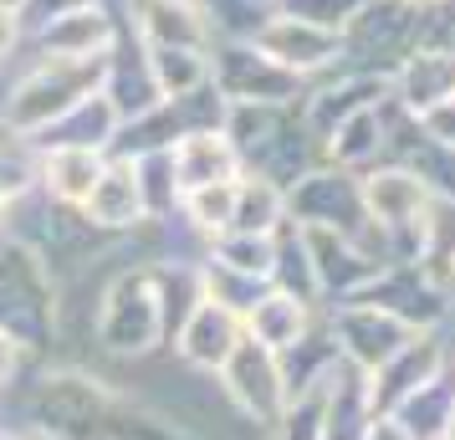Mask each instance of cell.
<instances>
[{
    "instance_id": "cell-1",
    "label": "cell",
    "mask_w": 455,
    "mask_h": 440,
    "mask_svg": "<svg viewBox=\"0 0 455 440\" xmlns=\"http://www.w3.org/2000/svg\"><path fill=\"white\" fill-rule=\"evenodd\" d=\"M226 139L241 159V174H261L287 189L312 164H323V148L312 144L297 103H235L226 108Z\"/></svg>"
},
{
    "instance_id": "cell-2",
    "label": "cell",
    "mask_w": 455,
    "mask_h": 440,
    "mask_svg": "<svg viewBox=\"0 0 455 440\" xmlns=\"http://www.w3.org/2000/svg\"><path fill=\"white\" fill-rule=\"evenodd\" d=\"M287 220L302 226V231L343 236L353 246H363L379 267H394L389 241H384V231L373 226L369 210H363V189H358V174L353 169L312 164L302 180H291L287 185Z\"/></svg>"
},
{
    "instance_id": "cell-3",
    "label": "cell",
    "mask_w": 455,
    "mask_h": 440,
    "mask_svg": "<svg viewBox=\"0 0 455 440\" xmlns=\"http://www.w3.org/2000/svg\"><path fill=\"white\" fill-rule=\"evenodd\" d=\"M103 92V57H36L0 98V118L42 139L72 108Z\"/></svg>"
},
{
    "instance_id": "cell-4",
    "label": "cell",
    "mask_w": 455,
    "mask_h": 440,
    "mask_svg": "<svg viewBox=\"0 0 455 440\" xmlns=\"http://www.w3.org/2000/svg\"><path fill=\"white\" fill-rule=\"evenodd\" d=\"M62 323V282L26 241H0V328L26 354L46 348Z\"/></svg>"
},
{
    "instance_id": "cell-5",
    "label": "cell",
    "mask_w": 455,
    "mask_h": 440,
    "mask_svg": "<svg viewBox=\"0 0 455 440\" xmlns=\"http://www.w3.org/2000/svg\"><path fill=\"white\" fill-rule=\"evenodd\" d=\"M92 343L108 358H128L139 364L164 343V317H159V297H154V276L148 267H124L98 287V308H92Z\"/></svg>"
},
{
    "instance_id": "cell-6",
    "label": "cell",
    "mask_w": 455,
    "mask_h": 440,
    "mask_svg": "<svg viewBox=\"0 0 455 440\" xmlns=\"http://www.w3.org/2000/svg\"><path fill=\"white\" fill-rule=\"evenodd\" d=\"M113 399H118V389L83 364L52 369L31 395V430L42 440H92L103 415L113 410Z\"/></svg>"
},
{
    "instance_id": "cell-7",
    "label": "cell",
    "mask_w": 455,
    "mask_h": 440,
    "mask_svg": "<svg viewBox=\"0 0 455 440\" xmlns=\"http://www.w3.org/2000/svg\"><path fill=\"white\" fill-rule=\"evenodd\" d=\"M419 42H425V11H410L399 0H369L343 31L338 72H379V77H389Z\"/></svg>"
},
{
    "instance_id": "cell-8",
    "label": "cell",
    "mask_w": 455,
    "mask_h": 440,
    "mask_svg": "<svg viewBox=\"0 0 455 440\" xmlns=\"http://www.w3.org/2000/svg\"><path fill=\"white\" fill-rule=\"evenodd\" d=\"M215 389H220V399H226L246 425H256L261 436L282 420V410H287V399H291L287 379H282V358L271 354L267 343H256V338H246V333L230 348L226 364L215 369Z\"/></svg>"
},
{
    "instance_id": "cell-9",
    "label": "cell",
    "mask_w": 455,
    "mask_h": 440,
    "mask_svg": "<svg viewBox=\"0 0 455 440\" xmlns=\"http://www.w3.org/2000/svg\"><path fill=\"white\" fill-rule=\"evenodd\" d=\"M210 87L226 98V108L302 103V92H307L302 77H291L287 67H276L251 36H215V46H210Z\"/></svg>"
},
{
    "instance_id": "cell-10",
    "label": "cell",
    "mask_w": 455,
    "mask_h": 440,
    "mask_svg": "<svg viewBox=\"0 0 455 440\" xmlns=\"http://www.w3.org/2000/svg\"><path fill=\"white\" fill-rule=\"evenodd\" d=\"M353 302H373V308L394 313L404 328L425 333V328H445V313H451V287H445V282H435L419 261H394V267H379V276H373Z\"/></svg>"
},
{
    "instance_id": "cell-11",
    "label": "cell",
    "mask_w": 455,
    "mask_h": 440,
    "mask_svg": "<svg viewBox=\"0 0 455 440\" xmlns=\"http://www.w3.org/2000/svg\"><path fill=\"white\" fill-rule=\"evenodd\" d=\"M251 42L261 46L276 67H287L291 77H302V83H317V77L338 72V62H343V36L338 31L291 21V16H271V11L251 26Z\"/></svg>"
},
{
    "instance_id": "cell-12",
    "label": "cell",
    "mask_w": 455,
    "mask_h": 440,
    "mask_svg": "<svg viewBox=\"0 0 455 440\" xmlns=\"http://www.w3.org/2000/svg\"><path fill=\"white\" fill-rule=\"evenodd\" d=\"M445 369H451V343H445V333H440V328L414 333L394 358H384L373 374H363V389H369L373 415H394L419 384H430V379L445 374Z\"/></svg>"
},
{
    "instance_id": "cell-13",
    "label": "cell",
    "mask_w": 455,
    "mask_h": 440,
    "mask_svg": "<svg viewBox=\"0 0 455 440\" xmlns=\"http://www.w3.org/2000/svg\"><path fill=\"white\" fill-rule=\"evenodd\" d=\"M328 323L343 364H353L358 374H373L384 358H394L414 338V328H404L394 313L373 308V302H338V308H328Z\"/></svg>"
},
{
    "instance_id": "cell-14",
    "label": "cell",
    "mask_w": 455,
    "mask_h": 440,
    "mask_svg": "<svg viewBox=\"0 0 455 440\" xmlns=\"http://www.w3.org/2000/svg\"><path fill=\"white\" fill-rule=\"evenodd\" d=\"M379 103H389V77H379V72H328V77L307 83L297 108H302V124H307L312 144L323 148L338 124H348L353 113L379 108Z\"/></svg>"
},
{
    "instance_id": "cell-15",
    "label": "cell",
    "mask_w": 455,
    "mask_h": 440,
    "mask_svg": "<svg viewBox=\"0 0 455 440\" xmlns=\"http://www.w3.org/2000/svg\"><path fill=\"white\" fill-rule=\"evenodd\" d=\"M77 215H83L98 236H108V241L144 231L148 210H144V189H139V169H133V159L108 154L103 174H98V185H92V195L83 200Z\"/></svg>"
},
{
    "instance_id": "cell-16",
    "label": "cell",
    "mask_w": 455,
    "mask_h": 440,
    "mask_svg": "<svg viewBox=\"0 0 455 440\" xmlns=\"http://www.w3.org/2000/svg\"><path fill=\"white\" fill-rule=\"evenodd\" d=\"M124 16L113 11V0H83L62 16L42 21L36 36V57H108V46L118 42Z\"/></svg>"
},
{
    "instance_id": "cell-17",
    "label": "cell",
    "mask_w": 455,
    "mask_h": 440,
    "mask_svg": "<svg viewBox=\"0 0 455 440\" xmlns=\"http://www.w3.org/2000/svg\"><path fill=\"white\" fill-rule=\"evenodd\" d=\"M103 98L113 103L118 124L148 113L154 103H164L154 72H148V46L139 42V31L128 26V16H124V26H118V42L108 46V57H103Z\"/></svg>"
},
{
    "instance_id": "cell-18",
    "label": "cell",
    "mask_w": 455,
    "mask_h": 440,
    "mask_svg": "<svg viewBox=\"0 0 455 440\" xmlns=\"http://www.w3.org/2000/svg\"><path fill=\"white\" fill-rule=\"evenodd\" d=\"M128 26L144 46H185V52H210L220 36L205 0H133Z\"/></svg>"
},
{
    "instance_id": "cell-19",
    "label": "cell",
    "mask_w": 455,
    "mask_h": 440,
    "mask_svg": "<svg viewBox=\"0 0 455 440\" xmlns=\"http://www.w3.org/2000/svg\"><path fill=\"white\" fill-rule=\"evenodd\" d=\"M445 98H455V52L419 42L410 57L389 72V103L399 108V113L419 118V113H430V108L445 103Z\"/></svg>"
},
{
    "instance_id": "cell-20",
    "label": "cell",
    "mask_w": 455,
    "mask_h": 440,
    "mask_svg": "<svg viewBox=\"0 0 455 440\" xmlns=\"http://www.w3.org/2000/svg\"><path fill=\"white\" fill-rule=\"evenodd\" d=\"M302 236H307V256H312V276H317L323 308L353 302L379 276V261L363 246H353V241H343L332 231H302Z\"/></svg>"
},
{
    "instance_id": "cell-21",
    "label": "cell",
    "mask_w": 455,
    "mask_h": 440,
    "mask_svg": "<svg viewBox=\"0 0 455 440\" xmlns=\"http://www.w3.org/2000/svg\"><path fill=\"white\" fill-rule=\"evenodd\" d=\"M241 317L226 313L220 302H200L195 313L185 317V328L169 338V348H174V358L185 364V369H195V374L215 379V369L230 358V348L241 343Z\"/></svg>"
},
{
    "instance_id": "cell-22",
    "label": "cell",
    "mask_w": 455,
    "mask_h": 440,
    "mask_svg": "<svg viewBox=\"0 0 455 440\" xmlns=\"http://www.w3.org/2000/svg\"><path fill=\"white\" fill-rule=\"evenodd\" d=\"M169 159H174L180 195L205 189V185H226V180H241V159H235V148H230L226 128H195V133H185L180 144L169 148Z\"/></svg>"
},
{
    "instance_id": "cell-23",
    "label": "cell",
    "mask_w": 455,
    "mask_h": 440,
    "mask_svg": "<svg viewBox=\"0 0 455 440\" xmlns=\"http://www.w3.org/2000/svg\"><path fill=\"white\" fill-rule=\"evenodd\" d=\"M103 164H108V148H72V144L42 148V185L36 189H42L52 205L83 210V200L92 195Z\"/></svg>"
},
{
    "instance_id": "cell-24",
    "label": "cell",
    "mask_w": 455,
    "mask_h": 440,
    "mask_svg": "<svg viewBox=\"0 0 455 440\" xmlns=\"http://www.w3.org/2000/svg\"><path fill=\"white\" fill-rule=\"evenodd\" d=\"M389 108L394 103H379V108H363L353 113L348 124H338L323 144V164H338V169H353L363 174L384 159V144H389Z\"/></svg>"
},
{
    "instance_id": "cell-25",
    "label": "cell",
    "mask_w": 455,
    "mask_h": 440,
    "mask_svg": "<svg viewBox=\"0 0 455 440\" xmlns=\"http://www.w3.org/2000/svg\"><path fill=\"white\" fill-rule=\"evenodd\" d=\"M282 379H287V395H302V389H312V384H328L332 369L343 364V354H338V338H332V323H328V308L312 317V328L291 348H282Z\"/></svg>"
},
{
    "instance_id": "cell-26",
    "label": "cell",
    "mask_w": 455,
    "mask_h": 440,
    "mask_svg": "<svg viewBox=\"0 0 455 440\" xmlns=\"http://www.w3.org/2000/svg\"><path fill=\"white\" fill-rule=\"evenodd\" d=\"M317 313H323V308H307V302H297V297H287V292H276V287H271V292L261 297L246 317H241V328H246V338L267 343L271 354H282V348H291L297 338L307 333Z\"/></svg>"
},
{
    "instance_id": "cell-27",
    "label": "cell",
    "mask_w": 455,
    "mask_h": 440,
    "mask_svg": "<svg viewBox=\"0 0 455 440\" xmlns=\"http://www.w3.org/2000/svg\"><path fill=\"white\" fill-rule=\"evenodd\" d=\"M271 287L297 297V302H307V308H323L317 276H312V256H307V236H302V226H291V220L271 236Z\"/></svg>"
},
{
    "instance_id": "cell-28",
    "label": "cell",
    "mask_w": 455,
    "mask_h": 440,
    "mask_svg": "<svg viewBox=\"0 0 455 440\" xmlns=\"http://www.w3.org/2000/svg\"><path fill=\"white\" fill-rule=\"evenodd\" d=\"M113 139H118V113H113V103H108L103 92H92V98H83V103L72 108L67 118H57V124L42 133V148H57V144H72V148H113Z\"/></svg>"
},
{
    "instance_id": "cell-29",
    "label": "cell",
    "mask_w": 455,
    "mask_h": 440,
    "mask_svg": "<svg viewBox=\"0 0 455 440\" xmlns=\"http://www.w3.org/2000/svg\"><path fill=\"white\" fill-rule=\"evenodd\" d=\"M451 415H455V364L445 374H435L430 384H419V389L394 410V420H399L414 440H440L445 425H451Z\"/></svg>"
},
{
    "instance_id": "cell-30",
    "label": "cell",
    "mask_w": 455,
    "mask_h": 440,
    "mask_svg": "<svg viewBox=\"0 0 455 440\" xmlns=\"http://www.w3.org/2000/svg\"><path fill=\"white\" fill-rule=\"evenodd\" d=\"M42 185V139L0 118V195L16 205Z\"/></svg>"
},
{
    "instance_id": "cell-31",
    "label": "cell",
    "mask_w": 455,
    "mask_h": 440,
    "mask_svg": "<svg viewBox=\"0 0 455 440\" xmlns=\"http://www.w3.org/2000/svg\"><path fill=\"white\" fill-rule=\"evenodd\" d=\"M282 226H287V189L261 180V174H241L235 180V220H230V231L276 236Z\"/></svg>"
},
{
    "instance_id": "cell-32",
    "label": "cell",
    "mask_w": 455,
    "mask_h": 440,
    "mask_svg": "<svg viewBox=\"0 0 455 440\" xmlns=\"http://www.w3.org/2000/svg\"><path fill=\"white\" fill-rule=\"evenodd\" d=\"M230 220H235V180L180 195V226H185L200 246H210L215 236H226Z\"/></svg>"
},
{
    "instance_id": "cell-33",
    "label": "cell",
    "mask_w": 455,
    "mask_h": 440,
    "mask_svg": "<svg viewBox=\"0 0 455 440\" xmlns=\"http://www.w3.org/2000/svg\"><path fill=\"white\" fill-rule=\"evenodd\" d=\"M148 72L159 83V98H189L210 87V52H185V46H148Z\"/></svg>"
},
{
    "instance_id": "cell-34",
    "label": "cell",
    "mask_w": 455,
    "mask_h": 440,
    "mask_svg": "<svg viewBox=\"0 0 455 440\" xmlns=\"http://www.w3.org/2000/svg\"><path fill=\"white\" fill-rule=\"evenodd\" d=\"M200 287H205V302H220V308L235 313V317H246L251 308L271 292V282L246 276V272H230L220 261H205V256H200Z\"/></svg>"
},
{
    "instance_id": "cell-35",
    "label": "cell",
    "mask_w": 455,
    "mask_h": 440,
    "mask_svg": "<svg viewBox=\"0 0 455 440\" xmlns=\"http://www.w3.org/2000/svg\"><path fill=\"white\" fill-rule=\"evenodd\" d=\"M133 169H139V189H144L148 220H174V215H180V180H174V159H169V148L133 154Z\"/></svg>"
},
{
    "instance_id": "cell-36",
    "label": "cell",
    "mask_w": 455,
    "mask_h": 440,
    "mask_svg": "<svg viewBox=\"0 0 455 440\" xmlns=\"http://www.w3.org/2000/svg\"><path fill=\"white\" fill-rule=\"evenodd\" d=\"M205 261H220L230 272H246L271 282V236H246V231H226L205 246Z\"/></svg>"
},
{
    "instance_id": "cell-37",
    "label": "cell",
    "mask_w": 455,
    "mask_h": 440,
    "mask_svg": "<svg viewBox=\"0 0 455 440\" xmlns=\"http://www.w3.org/2000/svg\"><path fill=\"white\" fill-rule=\"evenodd\" d=\"M323 399H328V384H312L302 395L287 399L282 420L271 425V440H323Z\"/></svg>"
},
{
    "instance_id": "cell-38",
    "label": "cell",
    "mask_w": 455,
    "mask_h": 440,
    "mask_svg": "<svg viewBox=\"0 0 455 440\" xmlns=\"http://www.w3.org/2000/svg\"><path fill=\"white\" fill-rule=\"evenodd\" d=\"M369 0H271L267 11L271 16H291V21H307V26H323V31H348V21L363 11Z\"/></svg>"
},
{
    "instance_id": "cell-39",
    "label": "cell",
    "mask_w": 455,
    "mask_h": 440,
    "mask_svg": "<svg viewBox=\"0 0 455 440\" xmlns=\"http://www.w3.org/2000/svg\"><path fill=\"white\" fill-rule=\"evenodd\" d=\"M414 124L425 128V139H435L440 148H451V154H455V98H445V103H435L430 113H419Z\"/></svg>"
},
{
    "instance_id": "cell-40",
    "label": "cell",
    "mask_w": 455,
    "mask_h": 440,
    "mask_svg": "<svg viewBox=\"0 0 455 440\" xmlns=\"http://www.w3.org/2000/svg\"><path fill=\"white\" fill-rule=\"evenodd\" d=\"M21 42H26V21H21V11L0 5V62H11Z\"/></svg>"
},
{
    "instance_id": "cell-41",
    "label": "cell",
    "mask_w": 455,
    "mask_h": 440,
    "mask_svg": "<svg viewBox=\"0 0 455 440\" xmlns=\"http://www.w3.org/2000/svg\"><path fill=\"white\" fill-rule=\"evenodd\" d=\"M21 364H26V348H21L11 333H5V328H0V389H11V384H16Z\"/></svg>"
},
{
    "instance_id": "cell-42",
    "label": "cell",
    "mask_w": 455,
    "mask_h": 440,
    "mask_svg": "<svg viewBox=\"0 0 455 440\" xmlns=\"http://www.w3.org/2000/svg\"><path fill=\"white\" fill-rule=\"evenodd\" d=\"M72 5H83V0H26V11H21V21L36 31L42 21H52V16H62V11H72Z\"/></svg>"
},
{
    "instance_id": "cell-43",
    "label": "cell",
    "mask_w": 455,
    "mask_h": 440,
    "mask_svg": "<svg viewBox=\"0 0 455 440\" xmlns=\"http://www.w3.org/2000/svg\"><path fill=\"white\" fill-rule=\"evenodd\" d=\"M363 440H414L404 425L394 415H369V430H363Z\"/></svg>"
},
{
    "instance_id": "cell-44",
    "label": "cell",
    "mask_w": 455,
    "mask_h": 440,
    "mask_svg": "<svg viewBox=\"0 0 455 440\" xmlns=\"http://www.w3.org/2000/svg\"><path fill=\"white\" fill-rule=\"evenodd\" d=\"M5 231H11V200L0 195V241H5Z\"/></svg>"
},
{
    "instance_id": "cell-45",
    "label": "cell",
    "mask_w": 455,
    "mask_h": 440,
    "mask_svg": "<svg viewBox=\"0 0 455 440\" xmlns=\"http://www.w3.org/2000/svg\"><path fill=\"white\" fill-rule=\"evenodd\" d=\"M399 5H410V11H435V5H445V0H399Z\"/></svg>"
},
{
    "instance_id": "cell-46",
    "label": "cell",
    "mask_w": 455,
    "mask_h": 440,
    "mask_svg": "<svg viewBox=\"0 0 455 440\" xmlns=\"http://www.w3.org/2000/svg\"><path fill=\"white\" fill-rule=\"evenodd\" d=\"M445 328H455V282H451V313H445Z\"/></svg>"
},
{
    "instance_id": "cell-47",
    "label": "cell",
    "mask_w": 455,
    "mask_h": 440,
    "mask_svg": "<svg viewBox=\"0 0 455 440\" xmlns=\"http://www.w3.org/2000/svg\"><path fill=\"white\" fill-rule=\"evenodd\" d=\"M0 5H11V11H26V0H0Z\"/></svg>"
},
{
    "instance_id": "cell-48",
    "label": "cell",
    "mask_w": 455,
    "mask_h": 440,
    "mask_svg": "<svg viewBox=\"0 0 455 440\" xmlns=\"http://www.w3.org/2000/svg\"><path fill=\"white\" fill-rule=\"evenodd\" d=\"M440 440H455V415H451V425H445V436H440Z\"/></svg>"
},
{
    "instance_id": "cell-49",
    "label": "cell",
    "mask_w": 455,
    "mask_h": 440,
    "mask_svg": "<svg viewBox=\"0 0 455 440\" xmlns=\"http://www.w3.org/2000/svg\"><path fill=\"white\" fill-rule=\"evenodd\" d=\"M0 440H36V436H11V430H5V436H0Z\"/></svg>"
},
{
    "instance_id": "cell-50",
    "label": "cell",
    "mask_w": 455,
    "mask_h": 440,
    "mask_svg": "<svg viewBox=\"0 0 455 440\" xmlns=\"http://www.w3.org/2000/svg\"><path fill=\"white\" fill-rule=\"evenodd\" d=\"M246 5H256V11H267V5H271V0H246Z\"/></svg>"
},
{
    "instance_id": "cell-51",
    "label": "cell",
    "mask_w": 455,
    "mask_h": 440,
    "mask_svg": "<svg viewBox=\"0 0 455 440\" xmlns=\"http://www.w3.org/2000/svg\"><path fill=\"white\" fill-rule=\"evenodd\" d=\"M205 5H210V11H220V5H226V0H205Z\"/></svg>"
},
{
    "instance_id": "cell-52",
    "label": "cell",
    "mask_w": 455,
    "mask_h": 440,
    "mask_svg": "<svg viewBox=\"0 0 455 440\" xmlns=\"http://www.w3.org/2000/svg\"><path fill=\"white\" fill-rule=\"evenodd\" d=\"M451 364H455V348H451Z\"/></svg>"
}]
</instances>
